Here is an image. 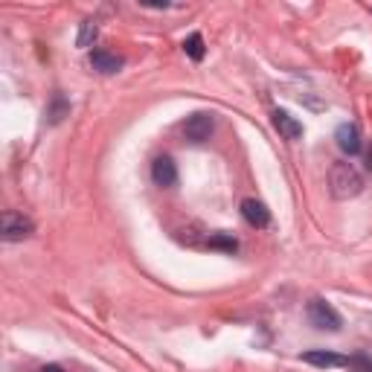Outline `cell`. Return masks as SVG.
<instances>
[{"instance_id":"12","label":"cell","mask_w":372,"mask_h":372,"mask_svg":"<svg viewBox=\"0 0 372 372\" xmlns=\"http://www.w3.org/2000/svg\"><path fill=\"white\" fill-rule=\"evenodd\" d=\"M184 53L192 58V62H201L204 58V38L195 33V35H189L186 41H184Z\"/></svg>"},{"instance_id":"10","label":"cell","mask_w":372,"mask_h":372,"mask_svg":"<svg viewBox=\"0 0 372 372\" xmlns=\"http://www.w3.org/2000/svg\"><path fill=\"white\" fill-rule=\"evenodd\" d=\"M303 361L311 366H323V369H335V366H346V358H340L335 352H326V349H311L303 355Z\"/></svg>"},{"instance_id":"11","label":"cell","mask_w":372,"mask_h":372,"mask_svg":"<svg viewBox=\"0 0 372 372\" xmlns=\"http://www.w3.org/2000/svg\"><path fill=\"white\" fill-rule=\"evenodd\" d=\"M210 245L213 250H224V253H236L239 250V242L233 239V236H227V233H215V236H210Z\"/></svg>"},{"instance_id":"9","label":"cell","mask_w":372,"mask_h":372,"mask_svg":"<svg viewBox=\"0 0 372 372\" xmlns=\"http://www.w3.org/2000/svg\"><path fill=\"white\" fill-rule=\"evenodd\" d=\"M91 67L96 73H105V76H111V73H116V70L123 67V58L108 53V50H94L91 53Z\"/></svg>"},{"instance_id":"6","label":"cell","mask_w":372,"mask_h":372,"mask_svg":"<svg viewBox=\"0 0 372 372\" xmlns=\"http://www.w3.org/2000/svg\"><path fill=\"white\" fill-rule=\"evenodd\" d=\"M152 181L163 189H169L177 184V166H175V160L172 157H157L152 163Z\"/></svg>"},{"instance_id":"13","label":"cell","mask_w":372,"mask_h":372,"mask_svg":"<svg viewBox=\"0 0 372 372\" xmlns=\"http://www.w3.org/2000/svg\"><path fill=\"white\" fill-rule=\"evenodd\" d=\"M96 21H85L82 24V33H79V38H76V44H79V47H91V41L96 38Z\"/></svg>"},{"instance_id":"7","label":"cell","mask_w":372,"mask_h":372,"mask_svg":"<svg viewBox=\"0 0 372 372\" xmlns=\"http://www.w3.org/2000/svg\"><path fill=\"white\" fill-rule=\"evenodd\" d=\"M242 215H245V221L250 227H267V224H271V210H267V206L262 201H256V198H247L242 204Z\"/></svg>"},{"instance_id":"3","label":"cell","mask_w":372,"mask_h":372,"mask_svg":"<svg viewBox=\"0 0 372 372\" xmlns=\"http://www.w3.org/2000/svg\"><path fill=\"white\" fill-rule=\"evenodd\" d=\"M33 221L21 213H3L0 218V236H3V242H24L33 236Z\"/></svg>"},{"instance_id":"1","label":"cell","mask_w":372,"mask_h":372,"mask_svg":"<svg viewBox=\"0 0 372 372\" xmlns=\"http://www.w3.org/2000/svg\"><path fill=\"white\" fill-rule=\"evenodd\" d=\"M329 186H332V195L337 201H346V198L361 195L364 181H361V175L352 163H335L332 172H329Z\"/></svg>"},{"instance_id":"5","label":"cell","mask_w":372,"mask_h":372,"mask_svg":"<svg viewBox=\"0 0 372 372\" xmlns=\"http://www.w3.org/2000/svg\"><path fill=\"white\" fill-rule=\"evenodd\" d=\"M335 140H337V148L344 154H358L361 152V131H358V125L355 123H344V125H337V131H335Z\"/></svg>"},{"instance_id":"14","label":"cell","mask_w":372,"mask_h":372,"mask_svg":"<svg viewBox=\"0 0 372 372\" xmlns=\"http://www.w3.org/2000/svg\"><path fill=\"white\" fill-rule=\"evenodd\" d=\"M346 366L352 372H372V361L366 355H352V358H346Z\"/></svg>"},{"instance_id":"2","label":"cell","mask_w":372,"mask_h":372,"mask_svg":"<svg viewBox=\"0 0 372 372\" xmlns=\"http://www.w3.org/2000/svg\"><path fill=\"white\" fill-rule=\"evenodd\" d=\"M308 320H311L315 329H323V332H340V326H344L340 315L326 300H311L308 303Z\"/></svg>"},{"instance_id":"15","label":"cell","mask_w":372,"mask_h":372,"mask_svg":"<svg viewBox=\"0 0 372 372\" xmlns=\"http://www.w3.org/2000/svg\"><path fill=\"white\" fill-rule=\"evenodd\" d=\"M41 372H64V369H62V366H55V364H47V366H44Z\"/></svg>"},{"instance_id":"8","label":"cell","mask_w":372,"mask_h":372,"mask_svg":"<svg viewBox=\"0 0 372 372\" xmlns=\"http://www.w3.org/2000/svg\"><path fill=\"white\" fill-rule=\"evenodd\" d=\"M274 125L285 140H300L303 137V123L296 120V116H291L288 111H274Z\"/></svg>"},{"instance_id":"4","label":"cell","mask_w":372,"mask_h":372,"mask_svg":"<svg viewBox=\"0 0 372 372\" xmlns=\"http://www.w3.org/2000/svg\"><path fill=\"white\" fill-rule=\"evenodd\" d=\"M213 128H215L213 114H206V111L192 114L189 120L184 123V134H186V140H189V143H198V145L213 137Z\"/></svg>"}]
</instances>
